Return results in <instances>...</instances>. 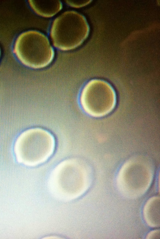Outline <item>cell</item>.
Returning <instances> with one entry per match:
<instances>
[{
	"instance_id": "obj_6",
	"label": "cell",
	"mask_w": 160,
	"mask_h": 239,
	"mask_svg": "<svg viewBox=\"0 0 160 239\" xmlns=\"http://www.w3.org/2000/svg\"><path fill=\"white\" fill-rule=\"evenodd\" d=\"M67 3L73 8H79L85 5L87 2L84 1H66Z\"/></svg>"
},
{
	"instance_id": "obj_5",
	"label": "cell",
	"mask_w": 160,
	"mask_h": 239,
	"mask_svg": "<svg viewBox=\"0 0 160 239\" xmlns=\"http://www.w3.org/2000/svg\"><path fill=\"white\" fill-rule=\"evenodd\" d=\"M29 3L36 14L45 18L52 17L62 8V3L59 0H29Z\"/></svg>"
},
{
	"instance_id": "obj_2",
	"label": "cell",
	"mask_w": 160,
	"mask_h": 239,
	"mask_svg": "<svg viewBox=\"0 0 160 239\" xmlns=\"http://www.w3.org/2000/svg\"><path fill=\"white\" fill-rule=\"evenodd\" d=\"M89 27L84 17L73 11L65 12L53 21L50 36L53 46L64 51L74 49L87 37Z\"/></svg>"
},
{
	"instance_id": "obj_7",
	"label": "cell",
	"mask_w": 160,
	"mask_h": 239,
	"mask_svg": "<svg viewBox=\"0 0 160 239\" xmlns=\"http://www.w3.org/2000/svg\"><path fill=\"white\" fill-rule=\"evenodd\" d=\"M1 51L0 48V56H1Z\"/></svg>"
},
{
	"instance_id": "obj_4",
	"label": "cell",
	"mask_w": 160,
	"mask_h": 239,
	"mask_svg": "<svg viewBox=\"0 0 160 239\" xmlns=\"http://www.w3.org/2000/svg\"><path fill=\"white\" fill-rule=\"evenodd\" d=\"M116 101L114 90L108 83L94 79L88 82L83 89L80 102L84 110L93 116H104L114 108Z\"/></svg>"
},
{
	"instance_id": "obj_3",
	"label": "cell",
	"mask_w": 160,
	"mask_h": 239,
	"mask_svg": "<svg viewBox=\"0 0 160 239\" xmlns=\"http://www.w3.org/2000/svg\"><path fill=\"white\" fill-rule=\"evenodd\" d=\"M54 146V139L50 133L41 129L33 128L19 136L14 150L19 161L34 165L46 161L53 153Z\"/></svg>"
},
{
	"instance_id": "obj_1",
	"label": "cell",
	"mask_w": 160,
	"mask_h": 239,
	"mask_svg": "<svg viewBox=\"0 0 160 239\" xmlns=\"http://www.w3.org/2000/svg\"><path fill=\"white\" fill-rule=\"evenodd\" d=\"M13 50L20 62L28 67L36 69L48 66L54 55L53 49L47 37L33 30L20 33L15 41Z\"/></svg>"
}]
</instances>
